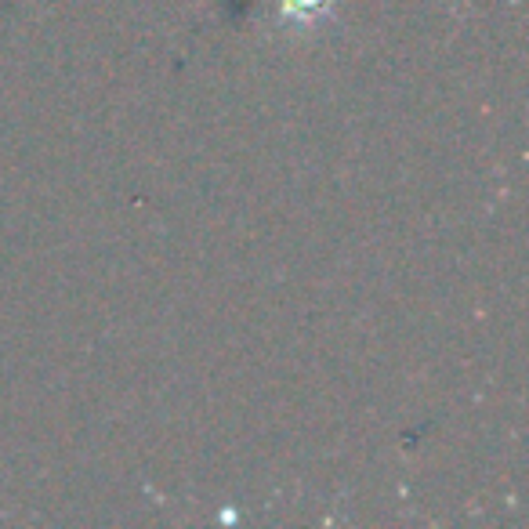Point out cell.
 Returning a JSON list of instances; mask_svg holds the SVG:
<instances>
[{"label": "cell", "mask_w": 529, "mask_h": 529, "mask_svg": "<svg viewBox=\"0 0 529 529\" xmlns=\"http://www.w3.org/2000/svg\"><path fill=\"white\" fill-rule=\"evenodd\" d=\"M323 8V0H287V11L294 15V11H319Z\"/></svg>", "instance_id": "6da1fadb"}]
</instances>
